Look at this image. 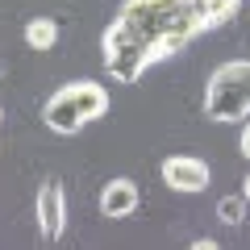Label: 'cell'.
Returning <instances> with one entry per match:
<instances>
[{
  "instance_id": "obj_12",
  "label": "cell",
  "mask_w": 250,
  "mask_h": 250,
  "mask_svg": "<svg viewBox=\"0 0 250 250\" xmlns=\"http://www.w3.org/2000/svg\"><path fill=\"white\" fill-rule=\"evenodd\" d=\"M0 121H4V108H0Z\"/></svg>"
},
{
  "instance_id": "obj_2",
  "label": "cell",
  "mask_w": 250,
  "mask_h": 250,
  "mask_svg": "<svg viewBox=\"0 0 250 250\" xmlns=\"http://www.w3.org/2000/svg\"><path fill=\"white\" fill-rule=\"evenodd\" d=\"M108 113V88L96 80H75L62 83L50 100L42 104V121L54 134H80L88 121Z\"/></svg>"
},
{
  "instance_id": "obj_9",
  "label": "cell",
  "mask_w": 250,
  "mask_h": 250,
  "mask_svg": "<svg viewBox=\"0 0 250 250\" xmlns=\"http://www.w3.org/2000/svg\"><path fill=\"white\" fill-rule=\"evenodd\" d=\"M242 159H250V121H246V129H242Z\"/></svg>"
},
{
  "instance_id": "obj_1",
  "label": "cell",
  "mask_w": 250,
  "mask_h": 250,
  "mask_svg": "<svg viewBox=\"0 0 250 250\" xmlns=\"http://www.w3.org/2000/svg\"><path fill=\"white\" fill-rule=\"evenodd\" d=\"M200 34H208V21L196 0H125L100 38V50L117 83H134Z\"/></svg>"
},
{
  "instance_id": "obj_3",
  "label": "cell",
  "mask_w": 250,
  "mask_h": 250,
  "mask_svg": "<svg viewBox=\"0 0 250 250\" xmlns=\"http://www.w3.org/2000/svg\"><path fill=\"white\" fill-rule=\"evenodd\" d=\"M205 117L217 125H233L250 117V59H229L208 75Z\"/></svg>"
},
{
  "instance_id": "obj_5",
  "label": "cell",
  "mask_w": 250,
  "mask_h": 250,
  "mask_svg": "<svg viewBox=\"0 0 250 250\" xmlns=\"http://www.w3.org/2000/svg\"><path fill=\"white\" fill-rule=\"evenodd\" d=\"M38 229H42V242H59L67 229V192L59 179H46L38 188Z\"/></svg>"
},
{
  "instance_id": "obj_11",
  "label": "cell",
  "mask_w": 250,
  "mask_h": 250,
  "mask_svg": "<svg viewBox=\"0 0 250 250\" xmlns=\"http://www.w3.org/2000/svg\"><path fill=\"white\" fill-rule=\"evenodd\" d=\"M242 200L250 205V175H246V184H242Z\"/></svg>"
},
{
  "instance_id": "obj_10",
  "label": "cell",
  "mask_w": 250,
  "mask_h": 250,
  "mask_svg": "<svg viewBox=\"0 0 250 250\" xmlns=\"http://www.w3.org/2000/svg\"><path fill=\"white\" fill-rule=\"evenodd\" d=\"M192 246H196V250H217V242H213V238H196Z\"/></svg>"
},
{
  "instance_id": "obj_8",
  "label": "cell",
  "mask_w": 250,
  "mask_h": 250,
  "mask_svg": "<svg viewBox=\"0 0 250 250\" xmlns=\"http://www.w3.org/2000/svg\"><path fill=\"white\" fill-rule=\"evenodd\" d=\"M246 200H242V196H225L221 200V205H217V217H221V221L225 225H242V221H246Z\"/></svg>"
},
{
  "instance_id": "obj_7",
  "label": "cell",
  "mask_w": 250,
  "mask_h": 250,
  "mask_svg": "<svg viewBox=\"0 0 250 250\" xmlns=\"http://www.w3.org/2000/svg\"><path fill=\"white\" fill-rule=\"evenodd\" d=\"M54 42H59V21L54 17H34L25 25V46L29 50L46 54V50H54Z\"/></svg>"
},
{
  "instance_id": "obj_4",
  "label": "cell",
  "mask_w": 250,
  "mask_h": 250,
  "mask_svg": "<svg viewBox=\"0 0 250 250\" xmlns=\"http://www.w3.org/2000/svg\"><path fill=\"white\" fill-rule=\"evenodd\" d=\"M159 175H163V184H167L171 192L192 196V192H205V188H208L213 171H208V163L196 159V154H171V159L159 167Z\"/></svg>"
},
{
  "instance_id": "obj_6",
  "label": "cell",
  "mask_w": 250,
  "mask_h": 250,
  "mask_svg": "<svg viewBox=\"0 0 250 250\" xmlns=\"http://www.w3.org/2000/svg\"><path fill=\"white\" fill-rule=\"evenodd\" d=\"M138 200H142V192H138L134 179H125V175L108 179V184L100 188V213H104L108 221H121V217L138 213Z\"/></svg>"
}]
</instances>
